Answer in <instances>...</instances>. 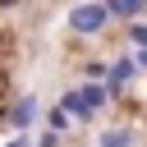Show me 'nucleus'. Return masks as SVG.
<instances>
[{"instance_id":"1","label":"nucleus","mask_w":147,"mask_h":147,"mask_svg":"<svg viewBox=\"0 0 147 147\" xmlns=\"http://www.w3.org/2000/svg\"><path fill=\"white\" fill-rule=\"evenodd\" d=\"M74 23H78V28H96V23H101V9H78Z\"/></svg>"}]
</instances>
